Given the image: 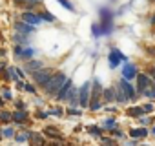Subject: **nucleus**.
<instances>
[{
	"mask_svg": "<svg viewBox=\"0 0 155 146\" xmlns=\"http://www.w3.org/2000/svg\"><path fill=\"white\" fill-rule=\"evenodd\" d=\"M35 55V49L33 48H29V46H22V53H20V58H31Z\"/></svg>",
	"mask_w": 155,
	"mask_h": 146,
	"instance_id": "obj_22",
	"label": "nucleus"
},
{
	"mask_svg": "<svg viewBox=\"0 0 155 146\" xmlns=\"http://www.w3.org/2000/svg\"><path fill=\"white\" fill-rule=\"evenodd\" d=\"M122 77L124 79H128V81H131V79H135L137 77V73H139V69H137V66L133 64V62H128V60H124V66H122Z\"/></svg>",
	"mask_w": 155,
	"mask_h": 146,
	"instance_id": "obj_7",
	"label": "nucleus"
},
{
	"mask_svg": "<svg viewBox=\"0 0 155 146\" xmlns=\"http://www.w3.org/2000/svg\"><path fill=\"white\" fill-rule=\"evenodd\" d=\"M115 102L117 104H124V102H128V97H126V93L122 91V88L117 84V88H115Z\"/></svg>",
	"mask_w": 155,
	"mask_h": 146,
	"instance_id": "obj_18",
	"label": "nucleus"
},
{
	"mask_svg": "<svg viewBox=\"0 0 155 146\" xmlns=\"http://www.w3.org/2000/svg\"><path fill=\"white\" fill-rule=\"evenodd\" d=\"M91 31H93V37H102L101 24H93V26H91Z\"/></svg>",
	"mask_w": 155,
	"mask_h": 146,
	"instance_id": "obj_33",
	"label": "nucleus"
},
{
	"mask_svg": "<svg viewBox=\"0 0 155 146\" xmlns=\"http://www.w3.org/2000/svg\"><path fill=\"white\" fill-rule=\"evenodd\" d=\"M101 142H104V144H115V142H117V139H110V137H101Z\"/></svg>",
	"mask_w": 155,
	"mask_h": 146,
	"instance_id": "obj_40",
	"label": "nucleus"
},
{
	"mask_svg": "<svg viewBox=\"0 0 155 146\" xmlns=\"http://www.w3.org/2000/svg\"><path fill=\"white\" fill-rule=\"evenodd\" d=\"M57 2H58V4H60L62 8H66L68 11H71V13H75V11H77V8H75V6H73L71 2H69V0H57Z\"/></svg>",
	"mask_w": 155,
	"mask_h": 146,
	"instance_id": "obj_26",
	"label": "nucleus"
},
{
	"mask_svg": "<svg viewBox=\"0 0 155 146\" xmlns=\"http://www.w3.org/2000/svg\"><path fill=\"white\" fill-rule=\"evenodd\" d=\"M28 2H40V0H28Z\"/></svg>",
	"mask_w": 155,
	"mask_h": 146,
	"instance_id": "obj_46",
	"label": "nucleus"
},
{
	"mask_svg": "<svg viewBox=\"0 0 155 146\" xmlns=\"http://www.w3.org/2000/svg\"><path fill=\"white\" fill-rule=\"evenodd\" d=\"M137 93H142L146 88H150L151 86V79H150V75H146V73H137Z\"/></svg>",
	"mask_w": 155,
	"mask_h": 146,
	"instance_id": "obj_8",
	"label": "nucleus"
},
{
	"mask_svg": "<svg viewBox=\"0 0 155 146\" xmlns=\"http://www.w3.org/2000/svg\"><path fill=\"white\" fill-rule=\"evenodd\" d=\"M148 128L146 126H140V128H131L130 130V137L133 139H142V137H148Z\"/></svg>",
	"mask_w": 155,
	"mask_h": 146,
	"instance_id": "obj_16",
	"label": "nucleus"
},
{
	"mask_svg": "<svg viewBox=\"0 0 155 146\" xmlns=\"http://www.w3.org/2000/svg\"><path fill=\"white\" fill-rule=\"evenodd\" d=\"M111 135H113L115 139H120V141L124 139V131H122L120 128H117V126H115V128H111Z\"/></svg>",
	"mask_w": 155,
	"mask_h": 146,
	"instance_id": "obj_30",
	"label": "nucleus"
},
{
	"mask_svg": "<svg viewBox=\"0 0 155 146\" xmlns=\"http://www.w3.org/2000/svg\"><path fill=\"white\" fill-rule=\"evenodd\" d=\"M113 11L110 8H101L99 9V20H101V29H102V35H110L113 31Z\"/></svg>",
	"mask_w": 155,
	"mask_h": 146,
	"instance_id": "obj_2",
	"label": "nucleus"
},
{
	"mask_svg": "<svg viewBox=\"0 0 155 146\" xmlns=\"http://www.w3.org/2000/svg\"><path fill=\"white\" fill-rule=\"evenodd\" d=\"M4 108V97H0V110Z\"/></svg>",
	"mask_w": 155,
	"mask_h": 146,
	"instance_id": "obj_43",
	"label": "nucleus"
},
{
	"mask_svg": "<svg viewBox=\"0 0 155 146\" xmlns=\"http://www.w3.org/2000/svg\"><path fill=\"white\" fill-rule=\"evenodd\" d=\"M126 113L130 115V117H140V115H144V110H142V106H133V108H128L126 110Z\"/></svg>",
	"mask_w": 155,
	"mask_h": 146,
	"instance_id": "obj_20",
	"label": "nucleus"
},
{
	"mask_svg": "<svg viewBox=\"0 0 155 146\" xmlns=\"http://www.w3.org/2000/svg\"><path fill=\"white\" fill-rule=\"evenodd\" d=\"M106 111H111V113H115V111H119V108H113V106H111V108H106Z\"/></svg>",
	"mask_w": 155,
	"mask_h": 146,
	"instance_id": "obj_42",
	"label": "nucleus"
},
{
	"mask_svg": "<svg viewBox=\"0 0 155 146\" xmlns=\"http://www.w3.org/2000/svg\"><path fill=\"white\" fill-rule=\"evenodd\" d=\"M66 75H64V73H60V71H57V73H53V75H51V79L42 86V90H44V93L46 95H49V97H55L57 95V91L60 90V86L66 82Z\"/></svg>",
	"mask_w": 155,
	"mask_h": 146,
	"instance_id": "obj_1",
	"label": "nucleus"
},
{
	"mask_svg": "<svg viewBox=\"0 0 155 146\" xmlns=\"http://www.w3.org/2000/svg\"><path fill=\"white\" fill-rule=\"evenodd\" d=\"M22 20H26L28 24H31V26H38L42 20H40V17H38V13H35V11H24L22 13Z\"/></svg>",
	"mask_w": 155,
	"mask_h": 146,
	"instance_id": "obj_11",
	"label": "nucleus"
},
{
	"mask_svg": "<svg viewBox=\"0 0 155 146\" xmlns=\"http://www.w3.org/2000/svg\"><path fill=\"white\" fill-rule=\"evenodd\" d=\"M0 121H2V122L13 121V113H9V111H6V110H0Z\"/></svg>",
	"mask_w": 155,
	"mask_h": 146,
	"instance_id": "obj_27",
	"label": "nucleus"
},
{
	"mask_svg": "<svg viewBox=\"0 0 155 146\" xmlns=\"http://www.w3.org/2000/svg\"><path fill=\"white\" fill-rule=\"evenodd\" d=\"M142 95L148 97V99H155V84H151L150 88H146V90L142 91Z\"/></svg>",
	"mask_w": 155,
	"mask_h": 146,
	"instance_id": "obj_29",
	"label": "nucleus"
},
{
	"mask_svg": "<svg viewBox=\"0 0 155 146\" xmlns=\"http://www.w3.org/2000/svg\"><path fill=\"white\" fill-rule=\"evenodd\" d=\"M142 110H144V113H150L153 110V104H150V102L148 104H142Z\"/></svg>",
	"mask_w": 155,
	"mask_h": 146,
	"instance_id": "obj_41",
	"label": "nucleus"
},
{
	"mask_svg": "<svg viewBox=\"0 0 155 146\" xmlns=\"http://www.w3.org/2000/svg\"><path fill=\"white\" fill-rule=\"evenodd\" d=\"M102 99H104V102H115V88L102 90Z\"/></svg>",
	"mask_w": 155,
	"mask_h": 146,
	"instance_id": "obj_19",
	"label": "nucleus"
},
{
	"mask_svg": "<svg viewBox=\"0 0 155 146\" xmlns=\"http://www.w3.org/2000/svg\"><path fill=\"white\" fill-rule=\"evenodd\" d=\"M4 55H6V49H4V48H0V57H4Z\"/></svg>",
	"mask_w": 155,
	"mask_h": 146,
	"instance_id": "obj_44",
	"label": "nucleus"
},
{
	"mask_svg": "<svg viewBox=\"0 0 155 146\" xmlns=\"http://www.w3.org/2000/svg\"><path fill=\"white\" fill-rule=\"evenodd\" d=\"M2 97H4V101H11L13 99V95H11V91L8 88H2Z\"/></svg>",
	"mask_w": 155,
	"mask_h": 146,
	"instance_id": "obj_37",
	"label": "nucleus"
},
{
	"mask_svg": "<svg viewBox=\"0 0 155 146\" xmlns=\"http://www.w3.org/2000/svg\"><path fill=\"white\" fill-rule=\"evenodd\" d=\"M139 122H140V126H148V124H151L153 122V117H139Z\"/></svg>",
	"mask_w": 155,
	"mask_h": 146,
	"instance_id": "obj_34",
	"label": "nucleus"
},
{
	"mask_svg": "<svg viewBox=\"0 0 155 146\" xmlns=\"http://www.w3.org/2000/svg\"><path fill=\"white\" fill-rule=\"evenodd\" d=\"M101 108H102V101L101 99H91L90 104H88V110H91V111H99Z\"/></svg>",
	"mask_w": 155,
	"mask_h": 146,
	"instance_id": "obj_23",
	"label": "nucleus"
},
{
	"mask_svg": "<svg viewBox=\"0 0 155 146\" xmlns=\"http://www.w3.org/2000/svg\"><path fill=\"white\" fill-rule=\"evenodd\" d=\"M150 22H151V24H155V15H153V18H151V20H150Z\"/></svg>",
	"mask_w": 155,
	"mask_h": 146,
	"instance_id": "obj_45",
	"label": "nucleus"
},
{
	"mask_svg": "<svg viewBox=\"0 0 155 146\" xmlns=\"http://www.w3.org/2000/svg\"><path fill=\"white\" fill-rule=\"evenodd\" d=\"M49 115H55V117H62V115H64V110H62V108H53V110H49Z\"/></svg>",
	"mask_w": 155,
	"mask_h": 146,
	"instance_id": "obj_36",
	"label": "nucleus"
},
{
	"mask_svg": "<svg viewBox=\"0 0 155 146\" xmlns=\"http://www.w3.org/2000/svg\"><path fill=\"white\" fill-rule=\"evenodd\" d=\"M42 66H44V62H42V60L28 58V60H26V64H24V69H26V73H31V71H35V69H38V68H42Z\"/></svg>",
	"mask_w": 155,
	"mask_h": 146,
	"instance_id": "obj_13",
	"label": "nucleus"
},
{
	"mask_svg": "<svg viewBox=\"0 0 155 146\" xmlns=\"http://www.w3.org/2000/svg\"><path fill=\"white\" fill-rule=\"evenodd\" d=\"M68 102H69V106H73V108L79 106V90H77L75 86H71V90H69V93H68Z\"/></svg>",
	"mask_w": 155,
	"mask_h": 146,
	"instance_id": "obj_15",
	"label": "nucleus"
},
{
	"mask_svg": "<svg viewBox=\"0 0 155 146\" xmlns=\"http://www.w3.org/2000/svg\"><path fill=\"white\" fill-rule=\"evenodd\" d=\"M15 142H29V139H28V131H22V133L15 135Z\"/></svg>",
	"mask_w": 155,
	"mask_h": 146,
	"instance_id": "obj_31",
	"label": "nucleus"
},
{
	"mask_svg": "<svg viewBox=\"0 0 155 146\" xmlns=\"http://www.w3.org/2000/svg\"><path fill=\"white\" fill-rule=\"evenodd\" d=\"M24 91H26V93H31V95H37V88H35V84H29V82L24 84Z\"/></svg>",
	"mask_w": 155,
	"mask_h": 146,
	"instance_id": "obj_32",
	"label": "nucleus"
},
{
	"mask_svg": "<svg viewBox=\"0 0 155 146\" xmlns=\"http://www.w3.org/2000/svg\"><path fill=\"white\" fill-rule=\"evenodd\" d=\"M108 60H110V66H111V68H117V66H120V62H124V60H128V58H126V55H124L120 49L111 48V49H110V55H108Z\"/></svg>",
	"mask_w": 155,
	"mask_h": 146,
	"instance_id": "obj_5",
	"label": "nucleus"
},
{
	"mask_svg": "<svg viewBox=\"0 0 155 146\" xmlns=\"http://www.w3.org/2000/svg\"><path fill=\"white\" fill-rule=\"evenodd\" d=\"M90 99H91V81H86L81 86V90H79V106L81 108H88Z\"/></svg>",
	"mask_w": 155,
	"mask_h": 146,
	"instance_id": "obj_4",
	"label": "nucleus"
},
{
	"mask_svg": "<svg viewBox=\"0 0 155 146\" xmlns=\"http://www.w3.org/2000/svg\"><path fill=\"white\" fill-rule=\"evenodd\" d=\"M15 110H26V102L24 101H15Z\"/></svg>",
	"mask_w": 155,
	"mask_h": 146,
	"instance_id": "obj_39",
	"label": "nucleus"
},
{
	"mask_svg": "<svg viewBox=\"0 0 155 146\" xmlns=\"http://www.w3.org/2000/svg\"><path fill=\"white\" fill-rule=\"evenodd\" d=\"M15 69H17V75H18V79H26V77H28L24 68H15Z\"/></svg>",
	"mask_w": 155,
	"mask_h": 146,
	"instance_id": "obj_38",
	"label": "nucleus"
},
{
	"mask_svg": "<svg viewBox=\"0 0 155 146\" xmlns=\"http://www.w3.org/2000/svg\"><path fill=\"white\" fill-rule=\"evenodd\" d=\"M13 42H15V44H22V46H26V44L29 42V35H24V33L15 31V33H13Z\"/></svg>",
	"mask_w": 155,
	"mask_h": 146,
	"instance_id": "obj_17",
	"label": "nucleus"
},
{
	"mask_svg": "<svg viewBox=\"0 0 155 146\" xmlns=\"http://www.w3.org/2000/svg\"><path fill=\"white\" fill-rule=\"evenodd\" d=\"M53 69L51 68H46V66H42V68H38V69H35V71H31L29 75H31V81L38 86V88H42L49 79H51V75H53Z\"/></svg>",
	"mask_w": 155,
	"mask_h": 146,
	"instance_id": "obj_3",
	"label": "nucleus"
},
{
	"mask_svg": "<svg viewBox=\"0 0 155 146\" xmlns=\"http://www.w3.org/2000/svg\"><path fill=\"white\" fill-rule=\"evenodd\" d=\"M35 117H37L38 121H44V119H48V117H49V111H42V110H38V111L35 113Z\"/></svg>",
	"mask_w": 155,
	"mask_h": 146,
	"instance_id": "obj_35",
	"label": "nucleus"
},
{
	"mask_svg": "<svg viewBox=\"0 0 155 146\" xmlns=\"http://www.w3.org/2000/svg\"><path fill=\"white\" fill-rule=\"evenodd\" d=\"M86 131L90 133V135H93V137H101L102 135V131H104V128L102 126H86Z\"/></svg>",
	"mask_w": 155,
	"mask_h": 146,
	"instance_id": "obj_21",
	"label": "nucleus"
},
{
	"mask_svg": "<svg viewBox=\"0 0 155 146\" xmlns=\"http://www.w3.org/2000/svg\"><path fill=\"white\" fill-rule=\"evenodd\" d=\"M71 86H73V81H69V79H66V82L60 86V90L57 91V95H55V99L57 101H68V93H69V90H71Z\"/></svg>",
	"mask_w": 155,
	"mask_h": 146,
	"instance_id": "obj_10",
	"label": "nucleus"
},
{
	"mask_svg": "<svg viewBox=\"0 0 155 146\" xmlns=\"http://www.w3.org/2000/svg\"><path fill=\"white\" fill-rule=\"evenodd\" d=\"M117 126V119L115 117H108L104 122H102V128L104 130H111V128H115Z\"/></svg>",
	"mask_w": 155,
	"mask_h": 146,
	"instance_id": "obj_24",
	"label": "nucleus"
},
{
	"mask_svg": "<svg viewBox=\"0 0 155 146\" xmlns=\"http://www.w3.org/2000/svg\"><path fill=\"white\" fill-rule=\"evenodd\" d=\"M13 28H15V31H18V33H24V35H33L35 31H37V26H31V24H28L26 20H17L15 24H13Z\"/></svg>",
	"mask_w": 155,
	"mask_h": 146,
	"instance_id": "obj_6",
	"label": "nucleus"
},
{
	"mask_svg": "<svg viewBox=\"0 0 155 146\" xmlns=\"http://www.w3.org/2000/svg\"><path fill=\"white\" fill-rule=\"evenodd\" d=\"M28 117H29L28 110H15V113H13V122H15V124H24V122L28 121Z\"/></svg>",
	"mask_w": 155,
	"mask_h": 146,
	"instance_id": "obj_14",
	"label": "nucleus"
},
{
	"mask_svg": "<svg viewBox=\"0 0 155 146\" xmlns=\"http://www.w3.org/2000/svg\"><path fill=\"white\" fill-rule=\"evenodd\" d=\"M151 133H153V135H155V128H153V130H151Z\"/></svg>",
	"mask_w": 155,
	"mask_h": 146,
	"instance_id": "obj_47",
	"label": "nucleus"
},
{
	"mask_svg": "<svg viewBox=\"0 0 155 146\" xmlns=\"http://www.w3.org/2000/svg\"><path fill=\"white\" fill-rule=\"evenodd\" d=\"M119 86H120V88H122V91L126 93L128 101H133V99L137 97V91H135V88L130 84V81H128V79H124V77H122V79L119 81Z\"/></svg>",
	"mask_w": 155,
	"mask_h": 146,
	"instance_id": "obj_9",
	"label": "nucleus"
},
{
	"mask_svg": "<svg viewBox=\"0 0 155 146\" xmlns=\"http://www.w3.org/2000/svg\"><path fill=\"white\" fill-rule=\"evenodd\" d=\"M42 133L48 135V137H51V139H55V141H60V142H62V139H60V137H62V131H60L57 126H46V128L42 130Z\"/></svg>",
	"mask_w": 155,
	"mask_h": 146,
	"instance_id": "obj_12",
	"label": "nucleus"
},
{
	"mask_svg": "<svg viewBox=\"0 0 155 146\" xmlns=\"http://www.w3.org/2000/svg\"><path fill=\"white\" fill-rule=\"evenodd\" d=\"M38 17H40V20L55 22V15H53V13H49V11H40V13H38Z\"/></svg>",
	"mask_w": 155,
	"mask_h": 146,
	"instance_id": "obj_25",
	"label": "nucleus"
},
{
	"mask_svg": "<svg viewBox=\"0 0 155 146\" xmlns=\"http://www.w3.org/2000/svg\"><path fill=\"white\" fill-rule=\"evenodd\" d=\"M0 133H2V137H6V139H11V137H15V130L11 128V126H6L2 131H0Z\"/></svg>",
	"mask_w": 155,
	"mask_h": 146,
	"instance_id": "obj_28",
	"label": "nucleus"
}]
</instances>
